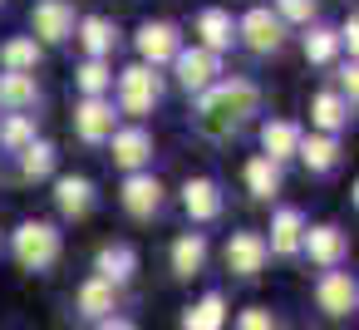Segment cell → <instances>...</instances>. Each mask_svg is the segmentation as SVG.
Wrapping results in <instances>:
<instances>
[{
	"mask_svg": "<svg viewBox=\"0 0 359 330\" xmlns=\"http://www.w3.org/2000/svg\"><path fill=\"white\" fill-rule=\"evenodd\" d=\"M246 114H256V84H246V79H222V84L202 89L197 124H202L207 133H226V128H236Z\"/></svg>",
	"mask_w": 359,
	"mask_h": 330,
	"instance_id": "1",
	"label": "cell"
},
{
	"mask_svg": "<svg viewBox=\"0 0 359 330\" xmlns=\"http://www.w3.org/2000/svg\"><path fill=\"white\" fill-rule=\"evenodd\" d=\"M15 261H20L25 271L55 266V261H60V232H55L50 222H25V227L15 232Z\"/></svg>",
	"mask_w": 359,
	"mask_h": 330,
	"instance_id": "2",
	"label": "cell"
},
{
	"mask_svg": "<svg viewBox=\"0 0 359 330\" xmlns=\"http://www.w3.org/2000/svg\"><path fill=\"white\" fill-rule=\"evenodd\" d=\"M158 99H163V79L148 65H133V70L118 74V104H123V114H148Z\"/></svg>",
	"mask_w": 359,
	"mask_h": 330,
	"instance_id": "3",
	"label": "cell"
},
{
	"mask_svg": "<svg viewBox=\"0 0 359 330\" xmlns=\"http://www.w3.org/2000/svg\"><path fill=\"white\" fill-rule=\"evenodd\" d=\"M172 65H177V84H182L187 94H202V89H212V84H217V55H207L202 45L177 50V55H172Z\"/></svg>",
	"mask_w": 359,
	"mask_h": 330,
	"instance_id": "4",
	"label": "cell"
},
{
	"mask_svg": "<svg viewBox=\"0 0 359 330\" xmlns=\"http://www.w3.org/2000/svg\"><path fill=\"white\" fill-rule=\"evenodd\" d=\"M177 50H182V40H177V30H172L168 20H148V25L138 30V55H143V65H148V70L168 65Z\"/></svg>",
	"mask_w": 359,
	"mask_h": 330,
	"instance_id": "5",
	"label": "cell"
},
{
	"mask_svg": "<svg viewBox=\"0 0 359 330\" xmlns=\"http://www.w3.org/2000/svg\"><path fill=\"white\" fill-rule=\"evenodd\" d=\"M30 25H35V35H40L45 45H60V40L74 35V11L65 6V0H40L35 15H30Z\"/></svg>",
	"mask_w": 359,
	"mask_h": 330,
	"instance_id": "6",
	"label": "cell"
},
{
	"mask_svg": "<svg viewBox=\"0 0 359 330\" xmlns=\"http://www.w3.org/2000/svg\"><path fill=\"white\" fill-rule=\"evenodd\" d=\"M266 237L261 232H236L231 242H226V266L236 271V276H256L261 266H266Z\"/></svg>",
	"mask_w": 359,
	"mask_h": 330,
	"instance_id": "7",
	"label": "cell"
},
{
	"mask_svg": "<svg viewBox=\"0 0 359 330\" xmlns=\"http://www.w3.org/2000/svg\"><path fill=\"white\" fill-rule=\"evenodd\" d=\"M241 40H246L251 50L271 55V50H280V40H285V25H280L271 11H246V15H241Z\"/></svg>",
	"mask_w": 359,
	"mask_h": 330,
	"instance_id": "8",
	"label": "cell"
},
{
	"mask_svg": "<svg viewBox=\"0 0 359 330\" xmlns=\"http://www.w3.org/2000/svg\"><path fill=\"white\" fill-rule=\"evenodd\" d=\"M74 128H79L84 143H104V138H114V104H104V99H84V104L74 109Z\"/></svg>",
	"mask_w": 359,
	"mask_h": 330,
	"instance_id": "9",
	"label": "cell"
},
{
	"mask_svg": "<svg viewBox=\"0 0 359 330\" xmlns=\"http://www.w3.org/2000/svg\"><path fill=\"white\" fill-rule=\"evenodd\" d=\"M148 158H153V138H148V128H114V163H118V168L138 173Z\"/></svg>",
	"mask_w": 359,
	"mask_h": 330,
	"instance_id": "10",
	"label": "cell"
},
{
	"mask_svg": "<svg viewBox=\"0 0 359 330\" xmlns=\"http://www.w3.org/2000/svg\"><path fill=\"white\" fill-rule=\"evenodd\" d=\"M123 207H128L133 217H153V212L163 207V183H158L153 173H133V178L123 183Z\"/></svg>",
	"mask_w": 359,
	"mask_h": 330,
	"instance_id": "11",
	"label": "cell"
},
{
	"mask_svg": "<svg viewBox=\"0 0 359 330\" xmlns=\"http://www.w3.org/2000/svg\"><path fill=\"white\" fill-rule=\"evenodd\" d=\"M315 301H320V310H325V315H349V310H354V301H359V291H354V281H349L344 271H325V281H320Z\"/></svg>",
	"mask_w": 359,
	"mask_h": 330,
	"instance_id": "12",
	"label": "cell"
},
{
	"mask_svg": "<svg viewBox=\"0 0 359 330\" xmlns=\"http://www.w3.org/2000/svg\"><path fill=\"white\" fill-rule=\"evenodd\" d=\"M300 237H305V217H300L295 207H280L276 222H271V242H266V251H276V256H295V251H300Z\"/></svg>",
	"mask_w": 359,
	"mask_h": 330,
	"instance_id": "13",
	"label": "cell"
},
{
	"mask_svg": "<svg viewBox=\"0 0 359 330\" xmlns=\"http://www.w3.org/2000/svg\"><path fill=\"white\" fill-rule=\"evenodd\" d=\"M182 207H187V217H192V222H212V217L222 212V192H217V183L192 178V183L182 187Z\"/></svg>",
	"mask_w": 359,
	"mask_h": 330,
	"instance_id": "14",
	"label": "cell"
},
{
	"mask_svg": "<svg viewBox=\"0 0 359 330\" xmlns=\"http://www.w3.org/2000/svg\"><path fill=\"white\" fill-rule=\"evenodd\" d=\"M300 246L310 251V261L339 266V256H344V232H339V227H310V232L300 237Z\"/></svg>",
	"mask_w": 359,
	"mask_h": 330,
	"instance_id": "15",
	"label": "cell"
},
{
	"mask_svg": "<svg viewBox=\"0 0 359 330\" xmlns=\"http://www.w3.org/2000/svg\"><path fill=\"white\" fill-rule=\"evenodd\" d=\"M300 138H305V133H300L290 119H276V124H266V128H261V148H266L261 158L280 163V158H290V153L300 148Z\"/></svg>",
	"mask_w": 359,
	"mask_h": 330,
	"instance_id": "16",
	"label": "cell"
},
{
	"mask_svg": "<svg viewBox=\"0 0 359 330\" xmlns=\"http://www.w3.org/2000/svg\"><path fill=\"white\" fill-rule=\"evenodd\" d=\"M310 119H315V128L330 138L334 128L349 124V104H344L339 94H315V99H310Z\"/></svg>",
	"mask_w": 359,
	"mask_h": 330,
	"instance_id": "17",
	"label": "cell"
},
{
	"mask_svg": "<svg viewBox=\"0 0 359 330\" xmlns=\"http://www.w3.org/2000/svg\"><path fill=\"white\" fill-rule=\"evenodd\" d=\"M55 197H60V212H65V217H84V212L94 207V183H89V178H60Z\"/></svg>",
	"mask_w": 359,
	"mask_h": 330,
	"instance_id": "18",
	"label": "cell"
},
{
	"mask_svg": "<svg viewBox=\"0 0 359 330\" xmlns=\"http://www.w3.org/2000/svg\"><path fill=\"white\" fill-rule=\"evenodd\" d=\"M197 35H202V50H207V55L226 50V45H231V15H226V11H202V15H197Z\"/></svg>",
	"mask_w": 359,
	"mask_h": 330,
	"instance_id": "19",
	"label": "cell"
},
{
	"mask_svg": "<svg viewBox=\"0 0 359 330\" xmlns=\"http://www.w3.org/2000/svg\"><path fill=\"white\" fill-rule=\"evenodd\" d=\"M226 325V301L212 291V296H202L187 315H182V330H222Z\"/></svg>",
	"mask_w": 359,
	"mask_h": 330,
	"instance_id": "20",
	"label": "cell"
},
{
	"mask_svg": "<svg viewBox=\"0 0 359 330\" xmlns=\"http://www.w3.org/2000/svg\"><path fill=\"white\" fill-rule=\"evenodd\" d=\"M246 187H251V197H276L280 192V163H271V158H251L246 163Z\"/></svg>",
	"mask_w": 359,
	"mask_h": 330,
	"instance_id": "21",
	"label": "cell"
},
{
	"mask_svg": "<svg viewBox=\"0 0 359 330\" xmlns=\"http://www.w3.org/2000/svg\"><path fill=\"white\" fill-rule=\"evenodd\" d=\"M40 99V89H35V74H0V104L6 109H30Z\"/></svg>",
	"mask_w": 359,
	"mask_h": 330,
	"instance_id": "22",
	"label": "cell"
},
{
	"mask_svg": "<svg viewBox=\"0 0 359 330\" xmlns=\"http://www.w3.org/2000/svg\"><path fill=\"white\" fill-rule=\"evenodd\" d=\"M202 261H207V242H202L197 232L177 237V246H172V271H177V276H197Z\"/></svg>",
	"mask_w": 359,
	"mask_h": 330,
	"instance_id": "23",
	"label": "cell"
},
{
	"mask_svg": "<svg viewBox=\"0 0 359 330\" xmlns=\"http://www.w3.org/2000/svg\"><path fill=\"white\" fill-rule=\"evenodd\" d=\"M315 173H330L334 163H339V143L334 138H325V133H315V138H300V148H295Z\"/></svg>",
	"mask_w": 359,
	"mask_h": 330,
	"instance_id": "24",
	"label": "cell"
},
{
	"mask_svg": "<svg viewBox=\"0 0 359 330\" xmlns=\"http://www.w3.org/2000/svg\"><path fill=\"white\" fill-rule=\"evenodd\" d=\"M133 266H138V256H133L128 246H104V251H99V276H104L109 286L128 281V276H133Z\"/></svg>",
	"mask_w": 359,
	"mask_h": 330,
	"instance_id": "25",
	"label": "cell"
},
{
	"mask_svg": "<svg viewBox=\"0 0 359 330\" xmlns=\"http://www.w3.org/2000/svg\"><path fill=\"white\" fill-rule=\"evenodd\" d=\"M79 310H84V315H94V320H104V315L114 310V286H109L104 276L84 281V286H79Z\"/></svg>",
	"mask_w": 359,
	"mask_h": 330,
	"instance_id": "26",
	"label": "cell"
},
{
	"mask_svg": "<svg viewBox=\"0 0 359 330\" xmlns=\"http://www.w3.org/2000/svg\"><path fill=\"white\" fill-rule=\"evenodd\" d=\"M0 65H6V74H30V70L40 65V45H35V35H30V40H11L6 50H0Z\"/></svg>",
	"mask_w": 359,
	"mask_h": 330,
	"instance_id": "27",
	"label": "cell"
},
{
	"mask_svg": "<svg viewBox=\"0 0 359 330\" xmlns=\"http://www.w3.org/2000/svg\"><path fill=\"white\" fill-rule=\"evenodd\" d=\"M79 45L89 50V60H104V55L114 50V25L99 20V15H89V20L79 25Z\"/></svg>",
	"mask_w": 359,
	"mask_h": 330,
	"instance_id": "28",
	"label": "cell"
},
{
	"mask_svg": "<svg viewBox=\"0 0 359 330\" xmlns=\"http://www.w3.org/2000/svg\"><path fill=\"white\" fill-rule=\"evenodd\" d=\"M20 173H25V178H50V173H55V148H50V143L20 148Z\"/></svg>",
	"mask_w": 359,
	"mask_h": 330,
	"instance_id": "29",
	"label": "cell"
},
{
	"mask_svg": "<svg viewBox=\"0 0 359 330\" xmlns=\"http://www.w3.org/2000/svg\"><path fill=\"white\" fill-rule=\"evenodd\" d=\"M109 79H114V74H109V65H104V60H84V65H79V89H84L89 99H104Z\"/></svg>",
	"mask_w": 359,
	"mask_h": 330,
	"instance_id": "30",
	"label": "cell"
},
{
	"mask_svg": "<svg viewBox=\"0 0 359 330\" xmlns=\"http://www.w3.org/2000/svg\"><path fill=\"white\" fill-rule=\"evenodd\" d=\"M334 50H339L334 30H310V35H305V60H310V65H330Z\"/></svg>",
	"mask_w": 359,
	"mask_h": 330,
	"instance_id": "31",
	"label": "cell"
},
{
	"mask_svg": "<svg viewBox=\"0 0 359 330\" xmlns=\"http://www.w3.org/2000/svg\"><path fill=\"white\" fill-rule=\"evenodd\" d=\"M0 143H6V148H30L35 143V124L25 114H11L6 128H0Z\"/></svg>",
	"mask_w": 359,
	"mask_h": 330,
	"instance_id": "32",
	"label": "cell"
},
{
	"mask_svg": "<svg viewBox=\"0 0 359 330\" xmlns=\"http://www.w3.org/2000/svg\"><path fill=\"white\" fill-rule=\"evenodd\" d=\"M310 15H315V0H280V15L276 20L285 25V20H310Z\"/></svg>",
	"mask_w": 359,
	"mask_h": 330,
	"instance_id": "33",
	"label": "cell"
},
{
	"mask_svg": "<svg viewBox=\"0 0 359 330\" xmlns=\"http://www.w3.org/2000/svg\"><path fill=\"white\" fill-rule=\"evenodd\" d=\"M241 330H276V325H271V310H261V305L241 310Z\"/></svg>",
	"mask_w": 359,
	"mask_h": 330,
	"instance_id": "34",
	"label": "cell"
},
{
	"mask_svg": "<svg viewBox=\"0 0 359 330\" xmlns=\"http://www.w3.org/2000/svg\"><path fill=\"white\" fill-rule=\"evenodd\" d=\"M339 89H344L349 104H354V94H359V74H354V65H339Z\"/></svg>",
	"mask_w": 359,
	"mask_h": 330,
	"instance_id": "35",
	"label": "cell"
},
{
	"mask_svg": "<svg viewBox=\"0 0 359 330\" xmlns=\"http://www.w3.org/2000/svg\"><path fill=\"white\" fill-rule=\"evenodd\" d=\"M99 330H133V320H118V315H104Z\"/></svg>",
	"mask_w": 359,
	"mask_h": 330,
	"instance_id": "36",
	"label": "cell"
}]
</instances>
